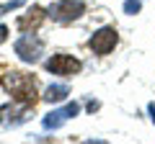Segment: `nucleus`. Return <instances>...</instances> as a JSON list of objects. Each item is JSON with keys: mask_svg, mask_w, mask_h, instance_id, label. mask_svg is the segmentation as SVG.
I'll return each mask as SVG.
<instances>
[{"mask_svg": "<svg viewBox=\"0 0 155 144\" xmlns=\"http://www.w3.org/2000/svg\"><path fill=\"white\" fill-rule=\"evenodd\" d=\"M0 85L16 103H23V105H34L41 98L39 95V80L21 70H5L0 75Z\"/></svg>", "mask_w": 155, "mask_h": 144, "instance_id": "f257e3e1", "label": "nucleus"}, {"mask_svg": "<svg viewBox=\"0 0 155 144\" xmlns=\"http://www.w3.org/2000/svg\"><path fill=\"white\" fill-rule=\"evenodd\" d=\"M85 16V3L83 0H54L49 8H47V18H52L60 26L67 23H75Z\"/></svg>", "mask_w": 155, "mask_h": 144, "instance_id": "f03ea898", "label": "nucleus"}, {"mask_svg": "<svg viewBox=\"0 0 155 144\" xmlns=\"http://www.w3.org/2000/svg\"><path fill=\"white\" fill-rule=\"evenodd\" d=\"M13 52L21 62L36 64V62H41V54H44V39H39L36 31H23L13 44Z\"/></svg>", "mask_w": 155, "mask_h": 144, "instance_id": "7ed1b4c3", "label": "nucleus"}, {"mask_svg": "<svg viewBox=\"0 0 155 144\" xmlns=\"http://www.w3.org/2000/svg\"><path fill=\"white\" fill-rule=\"evenodd\" d=\"M44 70L49 75H60V77H75L83 70V62L67 52H54L49 59H44Z\"/></svg>", "mask_w": 155, "mask_h": 144, "instance_id": "20e7f679", "label": "nucleus"}, {"mask_svg": "<svg viewBox=\"0 0 155 144\" xmlns=\"http://www.w3.org/2000/svg\"><path fill=\"white\" fill-rule=\"evenodd\" d=\"M119 44V31L114 26H101L88 36V49L96 57H109Z\"/></svg>", "mask_w": 155, "mask_h": 144, "instance_id": "39448f33", "label": "nucleus"}, {"mask_svg": "<svg viewBox=\"0 0 155 144\" xmlns=\"http://www.w3.org/2000/svg\"><path fill=\"white\" fill-rule=\"evenodd\" d=\"M34 105H23V103H8V105H0V126L13 129V126H21L31 118Z\"/></svg>", "mask_w": 155, "mask_h": 144, "instance_id": "423d86ee", "label": "nucleus"}, {"mask_svg": "<svg viewBox=\"0 0 155 144\" xmlns=\"http://www.w3.org/2000/svg\"><path fill=\"white\" fill-rule=\"evenodd\" d=\"M78 113H80V105H78V103H67L65 108H57V111L47 113V116L41 118V126H44L47 131H54V129H60L67 118H75Z\"/></svg>", "mask_w": 155, "mask_h": 144, "instance_id": "0eeeda50", "label": "nucleus"}, {"mask_svg": "<svg viewBox=\"0 0 155 144\" xmlns=\"http://www.w3.org/2000/svg\"><path fill=\"white\" fill-rule=\"evenodd\" d=\"M47 18V8L41 5H31V11L23 13L21 18H18V28L21 31H36L39 26H41V21Z\"/></svg>", "mask_w": 155, "mask_h": 144, "instance_id": "6e6552de", "label": "nucleus"}, {"mask_svg": "<svg viewBox=\"0 0 155 144\" xmlns=\"http://www.w3.org/2000/svg\"><path fill=\"white\" fill-rule=\"evenodd\" d=\"M67 95H70V88L67 85H49L44 90V95H41V100H47V103H62Z\"/></svg>", "mask_w": 155, "mask_h": 144, "instance_id": "1a4fd4ad", "label": "nucleus"}, {"mask_svg": "<svg viewBox=\"0 0 155 144\" xmlns=\"http://www.w3.org/2000/svg\"><path fill=\"white\" fill-rule=\"evenodd\" d=\"M140 8H142L140 0H124V13H127V16H137Z\"/></svg>", "mask_w": 155, "mask_h": 144, "instance_id": "9d476101", "label": "nucleus"}, {"mask_svg": "<svg viewBox=\"0 0 155 144\" xmlns=\"http://www.w3.org/2000/svg\"><path fill=\"white\" fill-rule=\"evenodd\" d=\"M26 0H11V3H3L0 5V16H5V13H11V11H16V8H21Z\"/></svg>", "mask_w": 155, "mask_h": 144, "instance_id": "9b49d317", "label": "nucleus"}, {"mask_svg": "<svg viewBox=\"0 0 155 144\" xmlns=\"http://www.w3.org/2000/svg\"><path fill=\"white\" fill-rule=\"evenodd\" d=\"M5 39H8V28L0 26V44H5Z\"/></svg>", "mask_w": 155, "mask_h": 144, "instance_id": "f8f14e48", "label": "nucleus"}, {"mask_svg": "<svg viewBox=\"0 0 155 144\" xmlns=\"http://www.w3.org/2000/svg\"><path fill=\"white\" fill-rule=\"evenodd\" d=\"M147 108H150V118H153V124H155V103H150Z\"/></svg>", "mask_w": 155, "mask_h": 144, "instance_id": "ddd939ff", "label": "nucleus"}]
</instances>
